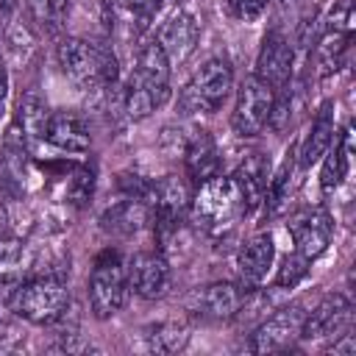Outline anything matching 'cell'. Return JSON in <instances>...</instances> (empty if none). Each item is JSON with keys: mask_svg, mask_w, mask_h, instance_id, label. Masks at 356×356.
<instances>
[{"mask_svg": "<svg viewBox=\"0 0 356 356\" xmlns=\"http://www.w3.org/2000/svg\"><path fill=\"white\" fill-rule=\"evenodd\" d=\"M70 303V286L56 273H36L11 292V312L33 325H50L64 317Z\"/></svg>", "mask_w": 356, "mask_h": 356, "instance_id": "6da1fadb", "label": "cell"}, {"mask_svg": "<svg viewBox=\"0 0 356 356\" xmlns=\"http://www.w3.org/2000/svg\"><path fill=\"white\" fill-rule=\"evenodd\" d=\"M189 214H192L195 225L206 234L228 231L245 214V203H242V195H239L234 178L217 172L214 178L197 184L192 189Z\"/></svg>", "mask_w": 356, "mask_h": 356, "instance_id": "7a4b0ae2", "label": "cell"}, {"mask_svg": "<svg viewBox=\"0 0 356 356\" xmlns=\"http://www.w3.org/2000/svg\"><path fill=\"white\" fill-rule=\"evenodd\" d=\"M234 89V67L228 58H209L203 61L192 78L184 83L178 95V111L186 117L195 114H214L222 108Z\"/></svg>", "mask_w": 356, "mask_h": 356, "instance_id": "3957f363", "label": "cell"}, {"mask_svg": "<svg viewBox=\"0 0 356 356\" xmlns=\"http://www.w3.org/2000/svg\"><path fill=\"white\" fill-rule=\"evenodd\" d=\"M89 306H92V314L97 320H108L114 317L125 300H128V264L125 259L106 248L95 256L92 261V273H89Z\"/></svg>", "mask_w": 356, "mask_h": 356, "instance_id": "277c9868", "label": "cell"}, {"mask_svg": "<svg viewBox=\"0 0 356 356\" xmlns=\"http://www.w3.org/2000/svg\"><path fill=\"white\" fill-rule=\"evenodd\" d=\"M273 103H275V89L270 83H264L256 72L248 75L236 92V106L231 114L234 134L242 139H253V136L264 134V128L270 125Z\"/></svg>", "mask_w": 356, "mask_h": 356, "instance_id": "5b68a950", "label": "cell"}, {"mask_svg": "<svg viewBox=\"0 0 356 356\" xmlns=\"http://www.w3.org/2000/svg\"><path fill=\"white\" fill-rule=\"evenodd\" d=\"M192 189L195 186L186 181V175H164L156 184H150V220L156 222L161 236L167 231H175L181 217L189 211Z\"/></svg>", "mask_w": 356, "mask_h": 356, "instance_id": "8992f818", "label": "cell"}, {"mask_svg": "<svg viewBox=\"0 0 356 356\" xmlns=\"http://www.w3.org/2000/svg\"><path fill=\"white\" fill-rule=\"evenodd\" d=\"M286 231L295 242V250L314 261L328 250L334 239V217L323 206H306L289 217Z\"/></svg>", "mask_w": 356, "mask_h": 356, "instance_id": "52a82bcc", "label": "cell"}, {"mask_svg": "<svg viewBox=\"0 0 356 356\" xmlns=\"http://www.w3.org/2000/svg\"><path fill=\"white\" fill-rule=\"evenodd\" d=\"M56 61L61 72L83 92H97L103 86L100 78V64H97V50L92 42L81 36H64L56 44Z\"/></svg>", "mask_w": 356, "mask_h": 356, "instance_id": "ba28073f", "label": "cell"}, {"mask_svg": "<svg viewBox=\"0 0 356 356\" xmlns=\"http://www.w3.org/2000/svg\"><path fill=\"white\" fill-rule=\"evenodd\" d=\"M303 317H306V306L303 303H289V306L278 309L275 314H270L267 320H261L256 325V331L248 339V348L253 353H273V350L289 348L300 337Z\"/></svg>", "mask_w": 356, "mask_h": 356, "instance_id": "9c48e42d", "label": "cell"}, {"mask_svg": "<svg viewBox=\"0 0 356 356\" xmlns=\"http://www.w3.org/2000/svg\"><path fill=\"white\" fill-rule=\"evenodd\" d=\"M353 306L345 292H328L314 309L306 312L298 339H334L345 328H350Z\"/></svg>", "mask_w": 356, "mask_h": 356, "instance_id": "30bf717a", "label": "cell"}, {"mask_svg": "<svg viewBox=\"0 0 356 356\" xmlns=\"http://www.w3.org/2000/svg\"><path fill=\"white\" fill-rule=\"evenodd\" d=\"M170 281H172L170 261L164 259L161 250H139L128 261V286L142 300L164 298L170 289Z\"/></svg>", "mask_w": 356, "mask_h": 356, "instance_id": "8fae6325", "label": "cell"}, {"mask_svg": "<svg viewBox=\"0 0 356 356\" xmlns=\"http://www.w3.org/2000/svg\"><path fill=\"white\" fill-rule=\"evenodd\" d=\"M248 295L250 289H245L239 281H214L192 295V312L206 320H234L245 309Z\"/></svg>", "mask_w": 356, "mask_h": 356, "instance_id": "7c38bea8", "label": "cell"}, {"mask_svg": "<svg viewBox=\"0 0 356 356\" xmlns=\"http://www.w3.org/2000/svg\"><path fill=\"white\" fill-rule=\"evenodd\" d=\"M197 39H200V19L186 8H178L175 14H170L156 33V42L167 53L170 64H184L195 53Z\"/></svg>", "mask_w": 356, "mask_h": 356, "instance_id": "4fadbf2b", "label": "cell"}, {"mask_svg": "<svg viewBox=\"0 0 356 356\" xmlns=\"http://www.w3.org/2000/svg\"><path fill=\"white\" fill-rule=\"evenodd\" d=\"M292 64H295V50L289 39L275 28L267 31L261 39L259 56H256V75L273 89H281L292 78Z\"/></svg>", "mask_w": 356, "mask_h": 356, "instance_id": "5bb4252c", "label": "cell"}, {"mask_svg": "<svg viewBox=\"0 0 356 356\" xmlns=\"http://www.w3.org/2000/svg\"><path fill=\"white\" fill-rule=\"evenodd\" d=\"M273 261H275V239L273 234L261 231V234H253L242 248H239V256H236V275H239V284L250 292H256L267 273L273 270Z\"/></svg>", "mask_w": 356, "mask_h": 356, "instance_id": "9a60e30c", "label": "cell"}, {"mask_svg": "<svg viewBox=\"0 0 356 356\" xmlns=\"http://www.w3.org/2000/svg\"><path fill=\"white\" fill-rule=\"evenodd\" d=\"M44 145L56 147L58 153L83 156L92 147V134H89V125L83 122L81 114H75V111H50Z\"/></svg>", "mask_w": 356, "mask_h": 356, "instance_id": "2e32d148", "label": "cell"}, {"mask_svg": "<svg viewBox=\"0 0 356 356\" xmlns=\"http://www.w3.org/2000/svg\"><path fill=\"white\" fill-rule=\"evenodd\" d=\"M150 222V203L139 195H122L100 214V228L117 236H131Z\"/></svg>", "mask_w": 356, "mask_h": 356, "instance_id": "e0dca14e", "label": "cell"}, {"mask_svg": "<svg viewBox=\"0 0 356 356\" xmlns=\"http://www.w3.org/2000/svg\"><path fill=\"white\" fill-rule=\"evenodd\" d=\"M220 172V150L217 142L209 131H197L195 136H189L186 147H184V175L192 186L214 178Z\"/></svg>", "mask_w": 356, "mask_h": 356, "instance_id": "ac0fdd59", "label": "cell"}, {"mask_svg": "<svg viewBox=\"0 0 356 356\" xmlns=\"http://www.w3.org/2000/svg\"><path fill=\"white\" fill-rule=\"evenodd\" d=\"M231 178L242 195L245 211H256L264 203V192L270 184V159L264 153H250L239 161V167Z\"/></svg>", "mask_w": 356, "mask_h": 356, "instance_id": "d6986e66", "label": "cell"}, {"mask_svg": "<svg viewBox=\"0 0 356 356\" xmlns=\"http://www.w3.org/2000/svg\"><path fill=\"white\" fill-rule=\"evenodd\" d=\"M334 136H337L334 100H325V103L317 108V114H314V120H312L306 136L300 139V150H298V161H300V167H312V164H317V161L325 156V150L331 147Z\"/></svg>", "mask_w": 356, "mask_h": 356, "instance_id": "ffe728a7", "label": "cell"}, {"mask_svg": "<svg viewBox=\"0 0 356 356\" xmlns=\"http://www.w3.org/2000/svg\"><path fill=\"white\" fill-rule=\"evenodd\" d=\"M350 156H353V134H350V125H345L342 134L334 136L331 147L320 159L323 161V170H320V192L325 197H331L339 189V184L345 181V175L350 170Z\"/></svg>", "mask_w": 356, "mask_h": 356, "instance_id": "44dd1931", "label": "cell"}, {"mask_svg": "<svg viewBox=\"0 0 356 356\" xmlns=\"http://www.w3.org/2000/svg\"><path fill=\"white\" fill-rule=\"evenodd\" d=\"M47 122H50V106L36 92H25L17 103V125H14L22 134L25 147H36L44 142Z\"/></svg>", "mask_w": 356, "mask_h": 356, "instance_id": "7402d4cb", "label": "cell"}, {"mask_svg": "<svg viewBox=\"0 0 356 356\" xmlns=\"http://www.w3.org/2000/svg\"><path fill=\"white\" fill-rule=\"evenodd\" d=\"M170 72H172V64H170L167 53L161 50V44L156 39L145 42L136 53L131 78H136L139 83H145L150 89H170Z\"/></svg>", "mask_w": 356, "mask_h": 356, "instance_id": "603a6c76", "label": "cell"}, {"mask_svg": "<svg viewBox=\"0 0 356 356\" xmlns=\"http://www.w3.org/2000/svg\"><path fill=\"white\" fill-rule=\"evenodd\" d=\"M167 97H170V89H150V86L139 83L136 78H128L125 89H122V111L128 120L139 122V120L150 117L161 103H167Z\"/></svg>", "mask_w": 356, "mask_h": 356, "instance_id": "cb8c5ba5", "label": "cell"}, {"mask_svg": "<svg viewBox=\"0 0 356 356\" xmlns=\"http://www.w3.org/2000/svg\"><path fill=\"white\" fill-rule=\"evenodd\" d=\"M3 42H6V53L14 64H28L36 50H39V39H36V28L28 19L14 17L6 28H3Z\"/></svg>", "mask_w": 356, "mask_h": 356, "instance_id": "d4e9b609", "label": "cell"}, {"mask_svg": "<svg viewBox=\"0 0 356 356\" xmlns=\"http://www.w3.org/2000/svg\"><path fill=\"white\" fill-rule=\"evenodd\" d=\"M25 8H28V22L39 33L58 36L67 22L70 0H25Z\"/></svg>", "mask_w": 356, "mask_h": 356, "instance_id": "484cf974", "label": "cell"}, {"mask_svg": "<svg viewBox=\"0 0 356 356\" xmlns=\"http://www.w3.org/2000/svg\"><path fill=\"white\" fill-rule=\"evenodd\" d=\"M145 348L153 353H178L189 342V328L181 323H153L145 328Z\"/></svg>", "mask_w": 356, "mask_h": 356, "instance_id": "4316f807", "label": "cell"}, {"mask_svg": "<svg viewBox=\"0 0 356 356\" xmlns=\"http://www.w3.org/2000/svg\"><path fill=\"white\" fill-rule=\"evenodd\" d=\"M309 267H312V259H306L303 253H286L284 259H281V264L275 267V278H273V284L278 286V289H295L306 275H309Z\"/></svg>", "mask_w": 356, "mask_h": 356, "instance_id": "83f0119b", "label": "cell"}, {"mask_svg": "<svg viewBox=\"0 0 356 356\" xmlns=\"http://www.w3.org/2000/svg\"><path fill=\"white\" fill-rule=\"evenodd\" d=\"M95 192V167L92 164H81L72 170L70 184H67V203H72L75 209L89 206Z\"/></svg>", "mask_w": 356, "mask_h": 356, "instance_id": "f1b7e54d", "label": "cell"}, {"mask_svg": "<svg viewBox=\"0 0 356 356\" xmlns=\"http://www.w3.org/2000/svg\"><path fill=\"white\" fill-rule=\"evenodd\" d=\"M28 264V245L17 236H0V275L17 273Z\"/></svg>", "mask_w": 356, "mask_h": 356, "instance_id": "f546056e", "label": "cell"}, {"mask_svg": "<svg viewBox=\"0 0 356 356\" xmlns=\"http://www.w3.org/2000/svg\"><path fill=\"white\" fill-rule=\"evenodd\" d=\"M161 0H117V11L131 19V25H147L156 11H159Z\"/></svg>", "mask_w": 356, "mask_h": 356, "instance_id": "4dcf8cb0", "label": "cell"}, {"mask_svg": "<svg viewBox=\"0 0 356 356\" xmlns=\"http://www.w3.org/2000/svg\"><path fill=\"white\" fill-rule=\"evenodd\" d=\"M267 3H270V0H231V11H234L239 19L250 22V19L261 17V11L267 8Z\"/></svg>", "mask_w": 356, "mask_h": 356, "instance_id": "1f68e13d", "label": "cell"}, {"mask_svg": "<svg viewBox=\"0 0 356 356\" xmlns=\"http://www.w3.org/2000/svg\"><path fill=\"white\" fill-rule=\"evenodd\" d=\"M328 353H334V356H353V353H356V337H353V328H345L342 334H337L334 342L328 345Z\"/></svg>", "mask_w": 356, "mask_h": 356, "instance_id": "d6a6232c", "label": "cell"}, {"mask_svg": "<svg viewBox=\"0 0 356 356\" xmlns=\"http://www.w3.org/2000/svg\"><path fill=\"white\" fill-rule=\"evenodd\" d=\"M53 350H64V353H83V350H92V345H89L86 339H81V334L67 331V334H61V337H58V342L53 345Z\"/></svg>", "mask_w": 356, "mask_h": 356, "instance_id": "836d02e7", "label": "cell"}, {"mask_svg": "<svg viewBox=\"0 0 356 356\" xmlns=\"http://www.w3.org/2000/svg\"><path fill=\"white\" fill-rule=\"evenodd\" d=\"M19 11V0H0V31L17 17Z\"/></svg>", "mask_w": 356, "mask_h": 356, "instance_id": "e575fe53", "label": "cell"}, {"mask_svg": "<svg viewBox=\"0 0 356 356\" xmlns=\"http://www.w3.org/2000/svg\"><path fill=\"white\" fill-rule=\"evenodd\" d=\"M8 86H11V78H8V64H6V58L0 56V100L6 103V97H8Z\"/></svg>", "mask_w": 356, "mask_h": 356, "instance_id": "d590c367", "label": "cell"}]
</instances>
